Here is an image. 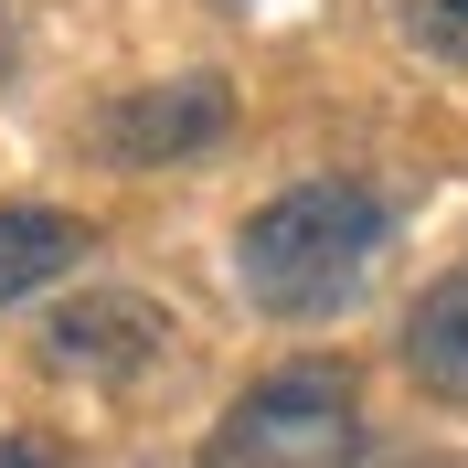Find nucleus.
<instances>
[{
    "label": "nucleus",
    "instance_id": "nucleus-1",
    "mask_svg": "<svg viewBox=\"0 0 468 468\" xmlns=\"http://www.w3.org/2000/svg\"><path fill=\"white\" fill-rule=\"evenodd\" d=\"M383 245H394V203L373 181H298V192L245 213L234 288L256 298L266 320H330V309H351V288L373 277Z\"/></svg>",
    "mask_w": 468,
    "mask_h": 468
},
{
    "label": "nucleus",
    "instance_id": "nucleus-2",
    "mask_svg": "<svg viewBox=\"0 0 468 468\" xmlns=\"http://www.w3.org/2000/svg\"><path fill=\"white\" fill-rule=\"evenodd\" d=\"M192 468H362V394L341 362H288L224 405Z\"/></svg>",
    "mask_w": 468,
    "mask_h": 468
},
{
    "label": "nucleus",
    "instance_id": "nucleus-3",
    "mask_svg": "<svg viewBox=\"0 0 468 468\" xmlns=\"http://www.w3.org/2000/svg\"><path fill=\"white\" fill-rule=\"evenodd\" d=\"M160 351H171V309H149V298H128V288H96V298H75V309L43 320V362L75 373V383H128V373H149Z\"/></svg>",
    "mask_w": 468,
    "mask_h": 468
},
{
    "label": "nucleus",
    "instance_id": "nucleus-4",
    "mask_svg": "<svg viewBox=\"0 0 468 468\" xmlns=\"http://www.w3.org/2000/svg\"><path fill=\"white\" fill-rule=\"evenodd\" d=\"M224 139V86L213 75H181V86H139L107 107V149L117 160H181V149Z\"/></svg>",
    "mask_w": 468,
    "mask_h": 468
},
{
    "label": "nucleus",
    "instance_id": "nucleus-5",
    "mask_svg": "<svg viewBox=\"0 0 468 468\" xmlns=\"http://www.w3.org/2000/svg\"><path fill=\"white\" fill-rule=\"evenodd\" d=\"M405 373L437 394V405H468V266L437 277V288L405 309Z\"/></svg>",
    "mask_w": 468,
    "mask_h": 468
},
{
    "label": "nucleus",
    "instance_id": "nucleus-6",
    "mask_svg": "<svg viewBox=\"0 0 468 468\" xmlns=\"http://www.w3.org/2000/svg\"><path fill=\"white\" fill-rule=\"evenodd\" d=\"M75 256H86V224H75V213H54V203H0V298L64 277Z\"/></svg>",
    "mask_w": 468,
    "mask_h": 468
},
{
    "label": "nucleus",
    "instance_id": "nucleus-7",
    "mask_svg": "<svg viewBox=\"0 0 468 468\" xmlns=\"http://www.w3.org/2000/svg\"><path fill=\"white\" fill-rule=\"evenodd\" d=\"M405 32L426 54H468V0H405Z\"/></svg>",
    "mask_w": 468,
    "mask_h": 468
},
{
    "label": "nucleus",
    "instance_id": "nucleus-8",
    "mask_svg": "<svg viewBox=\"0 0 468 468\" xmlns=\"http://www.w3.org/2000/svg\"><path fill=\"white\" fill-rule=\"evenodd\" d=\"M0 468H75L54 437H0Z\"/></svg>",
    "mask_w": 468,
    "mask_h": 468
},
{
    "label": "nucleus",
    "instance_id": "nucleus-9",
    "mask_svg": "<svg viewBox=\"0 0 468 468\" xmlns=\"http://www.w3.org/2000/svg\"><path fill=\"white\" fill-rule=\"evenodd\" d=\"M405 468H468V458H405Z\"/></svg>",
    "mask_w": 468,
    "mask_h": 468
}]
</instances>
